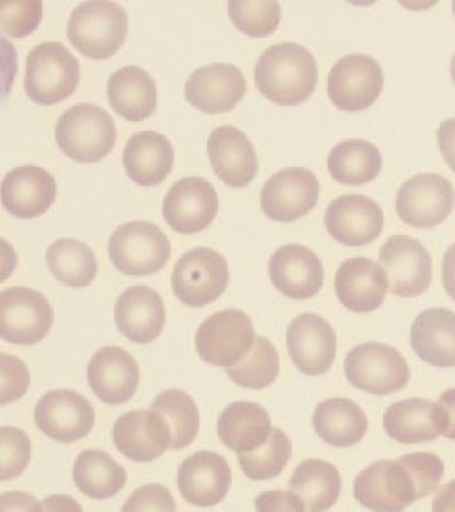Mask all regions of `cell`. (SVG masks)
Returning a JSON list of instances; mask_svg holds the SVG:
<instances>
[{"instance_id":"6da1fadb","label":"cell","mask_w":455,"mask_h":512,"mask_svg":"<svg viewBox=\"0 0 455 512\" xmlns=\"http://www.w3.org/2000/svg\"><path fill=\"white\" fill-rule=\"evenodd\" d=\"M317 61L308 48L281 42L260 55L255 69L258 92L283 107L308 101L317 88Z\"/></svg>"},{"instance_id":"7a4b0ae2","label":"cell","mask_w":455,"mask_h":512,"mask_svg":"<svg viewBox=\"0 0 455 512\" xmlns=\"http://www.w3.org/2000/svg\"><path fill=\"white\" fill-rule=\"evenodd\" d=\"M55 141L78 164H95L107 158L116 143V124L109 112L91 103L74 105L55 124Z\"/></svg>"},{"instance_id":"3957f363","label":"cell","mask_w":455,"mask_h":512,"mask_svg":"<svg viewBox=\"0 0 455 512\" xmlns=\"http://www.w3.org/2000/svg\"><path fill=\"white\" fill-rule=\"evenodd\" d=\"M74 48L90 59H109L128 37V12L116 2H82L67 25Z\"/></svg>"},{"instance_id":"277c9868","label":"cell","mask_w":455,"mask_h":512,"mask_svg":"<svg viewBox=\"0 0 455 512\" xmlns=\"http://www.w3.org/2000/svg\"><path fill=\"white\" fill-rule=\"evenodd\" d=\"M80 84V65L61 42H42L27 55L25 92L33 103L52 107L69 99Z\"/></svg>"},{"instance_id":"5b68a950","label":"cell","mask_w":455,"mask_h":512,"mask_svg":"<svg viewBox=\"0 0 455 512\" xmlns=\"http://www.w3.org/2000/svg\"><path fill=\"white\" fill-rule=\"evenodd\" d=\"M344 370L349 384L370 395L399 393L410 382V366L401 351L378 342L351 349Z\"/></svg>"},{"instance_id":"8992f818","label":"cell","mask_w":455,"mask_h":512,"mask_svg":"<svg viewBox=\"0 0 455 512\" xmlns=\"http://www.w3.org/2000/svg\"><path fill=\"white\" fill-rule=\"evenodd\" d=\"M228 281L230 270L226 258L209 247L184 253L171 275L173 293L190 308H203L215 302L226 291Z\"/></svg>"},{"instance_id":"52a82bcc","label":"cell","mask_w":455,"mask_h":512,"mask_svg":"<svg viewBox=\"0 0 455 512\" xmlns=\"http://www.w3.org/2000/svg\"><path fill=\"white\" fill-rule=\"evenodd\" d=\"M109 255L122 274H158L169 262L171 243L156 224L128 222L110 236Z\"/></svg>"},{"instance_id":"ba28073f","label":"cell","mask_w":455,"mask_h":512,"mask_svg":"<svg viewBox=\"0 0 455 512\" xmlns=\"http://www.w3.org/2000/svg\"><path fill=\"white\" fill-rule=\"evenodd\" d=\"M255 340V327L247 313L222 310L201 323L196 348L207 365L230 368L249 355Z\"/></svg>"},{"instance_id":"9c48e42d","label":"cell","mask_w":455,"mask_h":512,"mask_svg":"<svg viewBox=\"0 0 455 512\" xmlns=\"http://www.w3.org/2000/svg\"><path fill=\"white\" fill-rule=\"evenodd\" d=\"M359 505L374 512H402L419 501L416 482L399 459H382L368 465L353 482Z\"/></svg>"},{"instance_id":"30bf717a","label":"cell","mask_w":455,"mask_h":512,"mask_svg":"<svg viewBox=\"0 0 455 512\" xmlns=\"http://www.w3.org/2000/svg\"><path fill=\"white\" fill-rule=\"evenodd\" d=\"M54 325L48 298L29 287H10L0 293V336L16 346H33Z\"/></svg>"},{"instance_id":"8fae6325","label":"cell","mask_w":455,"mask_h":512,"mask_svg":"<svg viewBox=\"0 0 455 512\" xmlns=\"http://www.w3.org/2000/svg\"><path fill=\"white\" fill-rule=\"evenodd\" d=\"M382 90V67L370 55H346L328 73V97L334 107L346 112L372 107Z\"/></svg>"},{"instance_id":"7c38bea8","label":"cell","mask_w":455,"mask_h":512,"mask_svg":"<svg viewBox=\"0 0 455 512\" xmlns=\"http://www.w3.org/2000/svg\"><path fill=\"white\" fill-rule=\"evenodd\" d=\"M454 186L435 173L416 175L402 184L397 194L399 219L419 230H431L454 211Z\"/></svg>"},{"instance_id":"4fadbf2b","label":"cell","mask_w":455,"mask_h":512,"mask_svg":"<svg viewBox=\"0 0 455 512\" xmlns=\"http://www.w3.org/2000/svg\"><path fill=\"white\" fill-rule=\"evenodd\" d=\"M321 186L315 173L306 167H289L275 173L264 184L260 207L268 219L294 222L306 217L319 202Z\"/></svg>"},{"instance_id":"5bb4252c","label":"cell","mask_w":455,"mask_h":512,"mask_svg":"<svg viewBox=\"0 0 455 512\" xmlns=\"http://www.w3.org/2000/svg\"><path fill=\"white\" fill-rule=\"evenodd\" d=\"M380 262L389 277V291L402 298L425 293L433 281L429 251L410 236H391L383 243Z\"/></svg>"},{"instance_id":"9a60e30c","label":"cell","mask_w":455,"mask_h":512,"mask_svg":"<svg viewBox=\"0 0 455 512\" xmlns=\"http://www.w3.org/2000/svg\"><path fill=\"white\" fill-rule=\"evenodd\" d=\"M35 423L46 437L71 444L90 435L95 425V408L76 391L54 389L38 401Z\"/></svg>"},{"instance_id":"2e32d148","label":"cell","mask_w":455,"mask_h":512,"mask_svg":"<svg viewBox=\"0 0 455 512\" xmlns=\"http://www.w3.org/2000/svg\"><path fill=\"white\" fill-rule=\"evenodd\" d=\"M219 215V196L215 186L186 177L169 188L164 200V219L179 234H198L207 230Z\"/></svg>"},{"instance_id":"e0dca14e","label":"cell","mask_w":455,"mask_h":512,"mask_svg":"<svg viewBox=\"0 0 455 512\" xmlns=\"http://www.w3.org/2000/svg\"><path fill=\"white\" fill-rule=\"evenodd\" d=\"M287 349L300 372L321 376L336 359V332L327 319L315 313L298 315L287 330Z\"/></svg>"},{"instance_id":"ac0fdd59","label":"cell","mask_w":455,"mask_h":512,"mask_svg":"<svg viewBox=\"0 0 455 512\" xmlns=\"http://www.w3.org/2000/svg\"><path fill=\"white\" fill-rule=\"evenodd\" d=\"M247 92L245 74L236 65L213 63L190 74L184 95L192 107L207 114H224L237 107Z\"/></svg>"},{"instance_id":"d6986e66","label":"cell","mask_w":455,"mask_h":512,"mask_svg":"<svg viewBox=\"0 0 455 512\" xmlns=\"http://www.w3.org/2000/svg\"><path fill=\"white\" fill-rule=\"evenodd\" d=\"M114 444L126 458L148 463L162 458L171 448V429L156 410H131L120 416L112 429Z\"/></svg>"},{"instance_id":"ffe728a7","label":"cell","mask_w":455,"mask_h":512,"mask_svg":"<svg viewBox=\"0 0 455 512\" xmlns=\"http://www.w3.org/2000/svg\"><path fill=\"white\" fill-rule=\"evenodd\" d=\"M325 226L338 243L364 247L380 238L383 211L378 203L363 194H344L328 205Z\"/></svg>"},{"instance_id":"44dd1931","label":"cell","mask_w":455,"mask_h":512,"mask_svg":"<svg viewBox=\"0 0 455 512\" xmlns=\"http://www.w3.org/2000/svg\"><path fill=\"white\" fill-rule=\"evenodd\" d=\"M270 279L275 289L291 300H310L321 291L325 270L310 247L289 243L270 258Z\"/></svg>"},{"instance_id":"7402d4cb","label":"cell","mask_w":455,"mask_h":512,"mask_svg":"<svg viewBox=\"0 0 455 512\" xmlns=\"http://www.w3.org/2000/svg\"><path fill=\"white\" fill-rule=\"evenodd\" d=\"M179 492L184 501L196 507L219 505L232 486V469L215 452H196L179 467Z\"/></svg>"},{"instance_id":"603a6c76","label":"cell","mask_w":455,"mask_h":512,"mask_svg":"<svg viewBox=\"0 0 455 512\" xmlns=\"http://www.w3.org/2000/svg\"><path fill=\"white\" fill-rule=\"evenodd\" d=\"M334 285L336 296L346 310L368 313L382 306L389 291V277L372 258L355 256L340 264Z\"/></svg>"},{"instance_id":"cb8c5ba5","label":"cell","mask_w":455,"mask_h":512,"mask_svg":"<svg viewBox=\"0 0 455 512\" xmlns=\"http://www.w3.org/2000/svg\"><path fill=\"white\" fill-rule=\"evenodd\" d=\"M207 154L213 171L230 188H245L258 173L255 147L249 137L234 126L217 128L207 139Z\"/></svg>"},{"instance_id":"d4e9b609","label":"cell","mask_w":455,"mask_h":512,"mask_svg":"<svg viewBox=\"0 0 455 512\" xmlns=\"http://www.w3.org/2000/svg\"><path fill=\"white\" fill-rule=\"evenodd\" d=\"M54 175L37 165H23L6 173L2 181V205L18 219H37L55 202Z\"/></svg>"},{"instance_id":"484cf974","label":"cell","mask_w":455,"mask_h":512,"mask_svg":"<svg viewBox=\"0 0 455 512\" xmlns=\"http://www.w3.org/2000/svg\"><path fill=\"white\" fill-rule=\"evenodd\" d=\"M88 384L99 401L110 406L128 403L139 387V366L122 348H101L88 365Z\"/></svg>"},{"instance_id":"4316f807","label":"cell","mask_w":455,"mask_h":512,"mask_svg":"<svg viewBox=\"0 0 455 512\" xmlns=\"http://www.w3.org/2000/svg\"><path fill=\"white\" fill-rule=\"evenodd\" d=\"M118 330L135 344H150L165 327L162 296L146 285H133L118 296L114 306Z\"/></svg>"},{"instance_id":"83f0119b","label":"cell","mask_w":455,"mask_h":512,"mask_svg":"<svg viewBox=\"0 0 455 512\" xmlns=\"http://www.w3.org/2000/svg\"><path fill=\"white\" fill-rule=\"evenodd\" d=\"M383 429L401 444L433 442L446 435V416L442 406L429 399H406L385 410Z\"/></svg>"},{"instance_id":"f1b7e54d","label":"cell","mask_w":455,"mask_h":512,"mask_svg":"<svg viewBox=\"0 0 455 512\" xmlns=\"http://www.w3.org/2000/svg\"><path fill=\"white\" fill-rule=\"evenodd\" d=\"M175 150L169 139L156 131L135 133L124 150L129 179L141 186H158L171 175Z\"/></svg>"},{"instance_id":"f546056e","label":"cell","mask_w":455,"mask_h":512,"mask_svg":"<svg viewBox=\"0 0 455 512\" xmlns=\"http://www.w3.org/2000/svg\"><path fill=\"white\" fill-rule=\"evenodd\" d=\"M410 344L421 361L433 366H455V313L446 308L421 311L412 330Z\"/></svg>"},{"instance_id":"4dcf8cb0","label":"cell","mask_w":455,"mask_h":512,"mask_svg":"<svg viewBox=\"0 0 455 512\" xmlns=\"http://www.w3.org/2000/svg\"><path fill=\"white\" fill-rule=\"evenodd\" d=\"M270 414L256 403L230 404L219 418V439L228 450L249 454L262 448L272 435Z\"/></svg>"},{"instance_id":"1f68e13d","label":"cell","mask_w":455,"mask_h":512,"mask_svg":"<svg viewBox=\"0 0 455 512\" xmlns=\"http://www.w3.org/2000/svg\"><path fill=\"white\" fill-rule=\"evenodd\" d=\"M109 101L112 109L129 122H143L156 110V82L141 67H124L109 78Z\"/></svg>"},{"instance_id":"d6a6232c","label":"cell","mask_w":455,"mask_h":512,"mask_svg":"<svg viewBox=\"0 0 455 512\" xmlns=\"http://www.w3.org/2000/svg\"><path fill=\"white\" fill-rule=\"evenodd\" d=\"M315 433L334 448H349L368 433V418L363 408L349 399H327L313 412Z\"/></svg>"},{"instance_id":"836d02e7","label":"cell","mask_w":455,"mask_h":512,"mask_svg":"<svg viewBox=\"0 0 455 512\" xmlns=\"http://www.w3.org/2000/svg\"><path fill=\"white\" fill-rule=\"evenodd\" d=\"M291 492L300 497L306 511L325 512L340 499L342 475L328 461L306 459L292 473Z\"/></svg>"},{"instance_id":"e575fe53","label":"cell","mask_w":455,"mask_h":512,"mask_svg":"<svg viewBox=\"0 0 455 512\" xmlns=\"http://www.w3.org/2000/svg\"><path fill=\"white\" fill-rule=\"evenodd\" d=\"M328 173L334 181L349 186L372 183L382 171L380 148L364 139H347L328 154Z\"/></svg>"},{"instance_id":"d590c367","label":"cell","mask_w":455,"mask_h":512,"mask_svg":"<svg viewBox=\"0 0 455 512\" xmlns=\"http://www.w3.org/2000/svg\"><path fill=\"white\" fill-rule=\"evenodd\" d=\"M76 488L91 499H110L124 490L126 469L103 450H86L74 463Z\"/></svg>"},{"instance_id":"8d00e7d4","label":"cell","mask_w":455,"mask_h":512,"mask_svg":"<svg viewBox=\"0 0 455 512\" xmlns=\"http://www.w3.org/2000/svg\"><path fill=\"white\" fill-rule=\"evenodd\" d=\"M46 260L55 279L67 287H88L99 270L95 253L78 239H57L48 247Z\"/></svg>"},{"instance_id":"74e56055","label":"cell","mask_w":455,"mask_h":512,"mask_svg":"<svg viewBox=\"0 0 455 512\" xmlns=\"http://www.w3.org/2000/svg\"><path fill=\"white\" fill-rule=\"evenodd\" d=\"M152 410L160 412L171 429V448L182 450L190 446L200 431V414L194 399L181 389H169L160 393Z\"/></svg>"},{"instance_id":"f35d334b","label":"cell","mask_w":455,"mask_h":512,"mask_svg":"<svg viewBox=\"0 0 455 512\" xmlns=\"http://www.w3.org/2000/svg\"><path fill=\"white\" fill-rule=\"evenodd\" d=\"M279 353L272 342L264 336H256L249 355L237 365L226 368L228 378L234 384L247 389H266L279 376Z\"/></svg>"},{"instance_id":"ab89813d","label":"cell","mask_w":455,"mask_h":512,"mask_svg":"<svg viewBox=\"0 0 455 512\" xmlns=\"http://www.w3.org/2000/svg\"><path fill=\"white\" fill-rule=\"evenodd\" d=\"M291 439L285 431L273 429L270 440L249 454H239L237 461L241 471L251 480H272L275 476L281 475L285 465L291 459Z\"/></svg>"},{"instance_id":"60d3db41","label":"cell","mask_w":455,"mask_h":512,"mask_svg":"<svg viewBox=\"0 0 455 512\" xmlns=\"http://www.w3.org/2000/svg\"><path fill=\"white\" fill-rule=\"evenodd\" d=\"M228 16L247 37H270L281 23V6L277 2H228Z\"/></svg>"},{"instance_id":"b9f144b4","label":"cell","mask_w":455,"mask_h":512,"mask_svg":"<svg viewBox=\"0 0 455 512\" xmlns=\"http://www.w3.org/2000/svg\"><path fill=\"white\" fill-rule=\"evenodd\" d=\"M31 461V440L18 427L0 429V480H12L25 473Z\"/></svg>"},{"instance_id":"7bdbcfd3","label":"cell","mask_w":455,"mask_h":512,"mask_svg":"<svg viewBox=\"0 0 455 512\" xmlns=\"http://www.w3.org/2000/svg\"><path fill=\"white\" fill-rule=\"evenodd\" d=\"M399 461L414 478L419 499L437 494L440 482L444 478V461L442 459L435 454H429V452H416V454L401 456Z\"/></svg>"},{"instance_id":"ee69618b","label":"cell","mask_w":455,"mask_h":512,"mask_svg":"<svg viewBox=\"0 0 455 512\" xmlns=\"http://www.w3.org/2000/svg\"><path fill=\"white\" fill-rule=\"evenodd\" d=\"M42 19L40 2H0V27L8 37L21 38L31 35Z\"/></svg>"},{"instance_id":"f6af8a7d","label":"cell","mask_w":455,"mask_h":512,"mask_svg":"<svg viewBox=\"0 0 455 512\" xmlns=\"http://www.w3.org/2000/svg\"><path fill=\"white\" fill-rule=\"evenodd\" d=\"M29 368L8 353H0V404L16 403L29 389Z\"/></svg>"},{"instance_id":"bcb514c9","label":"cell","mask_w":455,"mask_h":512,"mask_svg":"<svg viewBox=\"0 0 455 512\" xmlns=\"http://www.w3.org/2000/svg\"><path fill=\"white\" fill-rule=\"evenodd\" d=\"M122 512H177V505L162 484H146L129 495Z\"/></svg>"},{"instance_id":"7dc6e473","label":"cell","mask_w":455,"mask_h":512,"mask_svg":"<svg viewBox=\"0 0 455 512\" xmlns=\"http://www.w3.org/2000/svg\"><path fill=\"white\" fill-rule=\"evenodd\" d=\"M255 507L256 512H308L298 495L283 490L258 495Z\"/></svg>"},{"instance_id":"c3c4849f","label":"cell","mask_w":455,"mask_h":512,"mask_svg":"<svg viewBox=\"0 0 455 512\" xmlns=\"http://www.w3.org/2000/svg\"><path fill=\"white\" fill-rule=\"evenodd\" d=\"M0 512H44V507L27 492H6L0 497Z\"/></svg>"},{"instance_id":"681fc988","label":"cell","mask_w":455,"mask_h":512,"mask_svg":"<svg viewBox=\"0 0 455 512\" xmlns=\"http://www.w3.org/2000/svg\"><path fill=\"white\" fill-rule=\"evenodd\" d=\"M437 143L442 156H444V162L455 173V118L446 120L438 128Z\"/></svg>"},{"instance_id":"f907efd6","label":"cell","mask_w":455,"mask_h":512,"mask_svg":"<svg viewBox=\"0 0 455 512\" xmlns=\"http://www.w3.org/2000/svg\"><path fill=\"white\" fill-rule=\"evenodd\" d=\"M44 512H84L82 505L71 495H50L42 501Z\"/></svg>"},{"instance_id":"816d5d0a","label":"cell","mask_w":455,"mask_h":512,"mask_svg":"<svg viewBox=\"0 0 455 512\" xmlns=\"http://www.w3.org/2000/svg\"><path fill=\"white\" fill-rule=\"evenodd\" d=\"M433 512H455V480L438 488L433 499Z\"/></svg>"},{"instance_id":"f5cc1de1","label":"cell","mask_w":455,"mask_h":512,"mask_svg":"<svg viewBox=\"0 0 455 512\" xmlns=\"http://www.w3.org/2000/svg\"><path fill=\"white\" fill-rule=\"evenodd\" d=\"M438 404L442 406L444 416H446V435L444 437L455 440V389L444 391L438 399Z\"/></svg>"},{"instance_id":"db71d44e","label":"cell","mask_w":455,"mask_h":512,"mask_svg":"<svg viewBox=\"0 0 455 512\" xmlns=\"http://www.w3.org/2000/svg\"><path fill=\"white\" fill-rule=\"evenodd\" d=\"M442 283L446 293L450 294L455 302V243L448 247L446 255L442 258Z\"/></svg>"},{"instance_id":"11a10c76","label":"cell","mask_w":455,"mask_h":512,"mask_svg":"<svg viewBox=\"0 0 455 512\" xmlns=\"http://www.w3.org/2000/svg\"><path fill=\"white\" fill-rule=\"evenodd\" d=\"M450 73H452V80H454V84H455V54H454V57H452V65H450Z\"/></svg>"},{"instance_id":"9f6ffc18","label":"cell","mask_w":455,"mask_h":512,"mask_svg":"<svg viewBox=\"0 0 455 512\" xmlns=\"http://www.w3.org/2000/svg\"><path fill=\"white\" fill-rule=\"evenodd\" d=\"M452 10H454V14H455V2H454V4H452Z\"/></svg>"}]
</instances>
